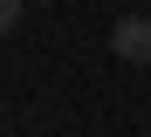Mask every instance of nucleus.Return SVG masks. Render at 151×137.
Returning a JSON list of instances; mask_svg holds the SVG:
<instances>
[{
    "instance_id": "nucleus-1",
    "label": "nucleus",
    "mask_w": 151,
    "mask_h": 137,
    "mask_svg": "<svg viewBox=\"0 0 151 137\" xmlns=\"http://www.w3.org/2000/svg\"><path fill=\"white\" fill-rule=\"evenodd\" d=\"M110 48H117V62H137V69H151V14H117V27H110Z\"/></svg>"
},
{
    "instance_id": "nucleus-2",
    "label": "nucleus",
    "mask_w": 151,
    "mask_h": 137,
    "mask_svg": "<svg viewBox=\"0 0 151 137\" xmlns=\"http://www.w3.org/2000/svg\"><path fill=\"white\" fill-rule=\"evenodd\" d=\"M21 7H28V0H0V34H14V27H21Z\"/></svg>"
},
{
    "instance_id": "nucleus-3",
    "label": "nucleus",
    "mask_w": 151,
    "mask_h": 137,
    "mask_svg": "<svg viewBox=\"0 0 151 137\" xmlns=\"http://www.w3.org/2000/svg\"><path fill=\"white\" fill-rule=\"evenodd\" d=\"M28 7H35V0H28Z\"/></svg>"
}]
</instances>
